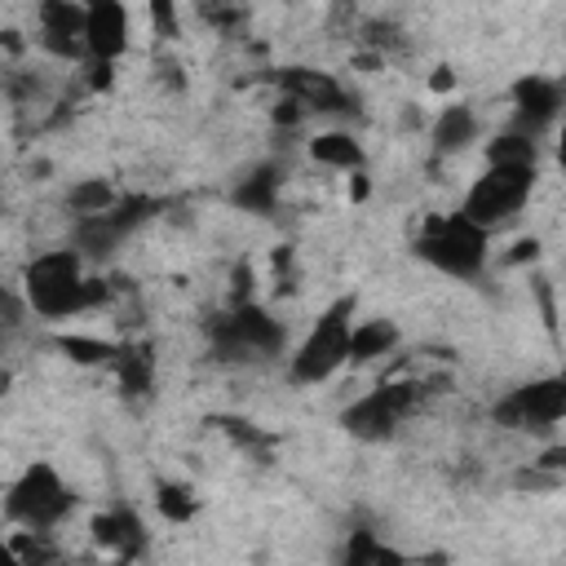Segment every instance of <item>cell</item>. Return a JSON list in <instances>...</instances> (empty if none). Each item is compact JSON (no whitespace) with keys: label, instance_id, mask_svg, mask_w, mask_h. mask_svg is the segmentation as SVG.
Masks as SVG:
<instances>
[{"label":"cell","instance_id":"6da1fadb","mask_svg":"<svg viewBox=\"0 0 566 566\" xmlns=\"http://www.w3.org/2000/svg\"><path fill=\"white\" fill-rule=\"evenodd\" d=\"M18 287H22L27 305H31V318H44V323H66V318L93 314V310L111 305V296H115V283L111 279H93L88 261H84V252L75 243L35 252L22 265Z\"/></svg>","mask_w":566,"mask_h":566},{"label":"cell","instance_id":"7a4b0ae2","mask_svg":"<svg viewBox=\"0 0 566 566\" xmlns=\"http://www.w3.org/2000/svg\"><path fill=\"white\" fill-rule=\"evenodd\" d=\"M208 336V354L226 367H248V363H270L283 354L287 345V327L283 318H274L256 296L243 305H226L221 314H212L203 323Z\"/></svg>","mask_w":566,"mask_h":566},{"label":"cell","instance_id":"3957f363","mask_svg":"<svg viewBox=\"0 0 566 566\" xmlns=\"http://www.w3.org/2000/svg\"><path fill=\"white\" fill-rule=\"evenodd\" d=\"M411 256L424 261L429 270L460 279V283H478L486 261H491V230L473 226L460 208L455 212H438L424 217L420 234L411 239Z\"/></svg>","mask_w":566,"mask_h":566},{"label":"cell","instance_id":"277c9868","mask_svg":"<svg viewBox=\"0 0 566 566\" xmlns=\"http://www.w3.org/2000/svg\"><path fill=\"white\" fill-rule=\"evenodd\" d=\"M354 296H336L327 310H318V318L310 323V332L296 340V349L287 354V380L296 389H314L323 380H332L340 367H349V336H354Z\"/></svg>","mask_w":566,"mask_h":566},{"label":"cell","instance_id":"5b68a950","mask_svg":"<svg viewBox=\"0 0 566 566\" xmlns=\"http://www.w3.org/2000/svg\"><path fill=\"white\" fill-rule=\"evenodd\" d=\"M535 177H539V164H486L469 181V190L460 199V212L473 226L495 234V230H504L522 217V208L535 195Z\"/></svg>","mask_w":566,"mask_h":566},{"label":"cell","instance_id":"8992f818","mask_svg":"<svg viewBox=\"0 0 566 566\" xmlns=\"http://www.w3.org/2000/svg\"><path fill=\"white\" fill-rule=\"evenodd\" d=\"M429 398V385L424 380H380L376 389L358 394L345 411H340V429L358 442H389Z\"/></svg>","mask_w":566,"mask_h":566},{"label":"cell","instance_id":"52a82bcc","mask_svg":"<svg viewBox=\"0 0 566 566\" xmlns=\"http://www.w3.org/2000/svg\"><path fill=\"white\" fill-rule=\"evenodd\" d=\"M75 513V491L62 482V473L49 460H31L9 486H4V522L31 526V531H57Z\"/></svg>","mask_w":566,"mask_h":566},{"label":"cell","instance_id":"ba28073f","mask_svg":"<svg viewBox=\"0 0 566 566\" xmlns=\"http://www.w3.org/2000/svg\"><path fill=\"white\" fill-rule=\"evenodd\" d=\"M491 424L495 429H513V433L548 438L557 424H566V371L535 376V380L509 389L504 398H495Z\"/></svg>","mask_w":566,"mask_h":566},{"label":"cell","instance_id":"9c48e42d","mask_svg":"<svg viewBox=\"0 0 566 566\" xmlns=\"http://www.w3.org/2000/svg\"><path fill=\"white\" fill-rule=\"evenodd\" d=\"M562 115H566V80L562 75L531 71V75L513 80V88H509V128L544 137L562 124Z\"/></svg>","mask_w":566,"mask_h":566},{"label":"cell","instance_id":"30bf717a","mask_svg":"<svg viewBox=\"0 0 566 566\" xmlns=\"http://www.w3.org/2000/svg\"><path fill=\"white\" fill-rule=\"evenodd\" d=\"M270 84L287 97H296L310 115H349L354 111V97L345 93V84L332 71H318V66H301V62L279 66L270 75Z\"/></svg>","mask_w":566,"mask_h":566},{"label":"cell","instance_id":"8fae6325","mask_svg":"<svg viewBox=\"0 0 566 566\" xmlns=\"http://www.w3.org/2000/svg\"><path fill=\"white\" fill-rule=\"evenodd\" d=\"M84 44L88 57L119 62L133 49V18L124 0H84Z\"/></svg>","mask_w":566,"mask_h":566},{"label":"cell","instance_id":"7c38bea8","mask_svg":"<svg viewBox=\"0 0 566 566\" xmlns=\"http://www.w3.org/2000/svg\"><path fill=\"white\" fill-rule=\"evenodd\" d=\"M88 539L106 553V557H119V562H133L146 553V522L133 504H111V509H97L88 517Z\"/></svg>","mask_w":566,"mask_h":566},{"label":"cell","instance_id":"4fadbf2b","mask_svg":"<svg viewBox=\"0 0 566 566\" xmlns=\"http://www.w3.org/2000/svg\"><path fill=\"white\" fill-rule=\"evenodd\" d=\"M478 142H482V115L469 102H447L429 124V155L433 159H455Z\"/></svg>","mask_w":566,"mask_h":566},{"label":"cell","instance_id":"5bb4252c","mask_svg":"<svg viewBox=\"0 0 566 566\" xmlns=\"http://www.w3.org/2000/svg\"><path fill=\"white\" fill-rule=\"evenodd\" d=\"M279 195H283V164H279V159H265V164L248 168V172L230 186V203H234L239 212H252V217H274Z\"/></svg>","mask_w":566,"mask_h":566},{"label":"cell","instance_id":"9a60e30c","mask_svg":"<svg viewBox=\"0 0 566 566\" xmlns=\"http://www.w3.org/2000/svg\"><path fill=\"white\" fill-rule=\"evenodd\" d=\"M305 150L318 168H332V172H363L367 168V150H363L358 133H349V128H318L305 142Z\"/></svg>","mask_w":566,"mask_h":566},{"label":"cell","instance_id":"2e32d148","mask_svg":"<svg viewBox=\"0 0 566 566\" xmlns=\"http://www.w3.org/2000/svg\"><path fill=\"white\" fill-rule=\"evenodd\" d=\"M111 376H115L124 398H150V389H155V349H150V340H124Z\"/></svg>","mask_w":566,"mask_h":566},{"label":"cell","instance_id":"e0dca14e","mask_svg":"<svg viewBox=\"0 0 566 566\" xmlns=\"http://www.w3.org/2000/svg\"><path fill=\"white\" fill-rule=\"evenodd\" d=\"M402 345V332L394 318H363L354 323V336H349V367H367L376 358H389L394 349Z\"/></svg>","mask_w":566,"mask_h":566},{"label":"cell","instance_id":"ac0fdd59","mask_svg":"<svg viewBox=\"0 0 566 566\" xmlns=\"http://www.w3.org/2000/svg\"><path fill=\"white\" fill-rule=\"evenodd\" d=\"M53 345L75 363V367H115V358H119V349H124V340H111V336H88V332H62V336H53Z\"/></svg>","mask_w":566,"mask_h":566},{"label":"cell","instance_id":"d6986e66","mask_svg":"<svg viewBox=\"0 0 566 566\" xmlns=\"http://www.w3.org/2000/svg\"><path fill=\"white\" fill-rule=\"evenodd\" d=\"M119 199H124V195H119L115 181H106V177H80V181H71V190H66V212H71V221H80V217L111 212Z\"/></svg>","mask_w":566,"mask_h":566},{"label":"cell","instance_id":"ffe728a7","mask_svg":"<svg viewBox=\"0 0 566 566\" xmlns=\"http://www.w3.org/2000/svg\"><path fill=\"white\" fill-rule=\"evenodd\" d=\"M155 509H159V517H164L168 526H186V522H195V513H199V495H195L190 482L159 478V482H155Z\"/></svg>","mask_w":566,"mask_h":566},{"label":"cell","instance_id":"44dd1931","mask_svg":"<svg viewBox=\"0 0 566 566\" xmlns=\"http://www.w3.org/2000/svg\"><path fill=\"white\" fill-rule=\"evenodd\" d=\"M40 35H84V0H35Z\"/></svg>","mask_w":566,"mask_h":566},{"label":"cell","instance_id":"7402d4cb","mask_svg":"<svg viewBox=\"0 0 566 566\" xmlns=\"http://www.w3.org/2000/svg\"><path fill=\"white\" fill-rule=\"evenodd\" d=\"M482 159L486 164H539V137L504 128L491 142H482Z\"/></svg>","mask_w":566,"mask_h":566},{"label":"cell","instance_id":"603a6c76","mask_svg":"<svg viewBox=\"0 0 566 566\" xmlns=\"http://www.w3.org/2000/svg\"><path fill=\"white\" fill-rule=\"evenodd\" d=\"M340 562H349V566H385V562H407V553H398V548H389L385 539H376V531H367V526H354L349 535H345V544H340Z\"/></svg>","mask_w":566,"mask_h":566},{"label":"cell","instance_id":"cb8c5ba5","mask_svg":"<svg viewBox=\"0 0 566 566\" xmlns=\"http://www.w3.org/2000/svg\"><path fill=\"white\" fill-rule=\"evenodd\" d=\"M53 535H57V531H31V526H13L4 544H9V553H13V557H22L27 566H40V562H57V557H62V548L53 544Z\"/></svg>","mask_w":566,"mask_h":566},{"label":"cell","instance_id":"d4e9b609","mask_svg":"<svg viewBox=\"0 0 566 566\" xmlns=\"http://www.w3.org/2000/svg\"><path fill=\"white\" fill-rule=\"evenodd\" d=\"M146 13H150V31L155 40L172 44L181 35V13H177V0H146Z\"/></svg>","mask_w":566,"mask_h":566},{"label":"cell","instance_id":"484cf974","mask_svg":"<svg viewBox=\"0 0 566 566\" xmlns=\"http://www.w3.org/2000/svg\"><path fill=\"white\" fill-rule=\"evenodd\" d=\"M270 119L279 124V128H301L305 119H310V111L296 102V97H287V93H279L274 97V106H270Z\"/></svg>","mask_w":566,"mask_h":566},{"label":"cell","instance_id":"4316f807","mask_svg":"<svg viewBox=\"0 0 566 566\" xmlns=\"http://www.w3.org/2000/svg\"><path fill=\"white\" fill-rule=\"evenodd\" d=\"M111 84H115V62L88 57V62H84V88H88V93H106Z\"/></svg>","mask_w":566,"mask_h":566},{"label":"cell","instance_id":"83f0119b","mask_svg":"<svg viewBox=\"0 0 566 566\" xmlns=\"http://www.w3.org/2000/svg\"><path fill=\"white\" fill-rule=\"evenodd\" d=\"M535 464L548 469V473H557V478H566V442H548V447H539V451H535Z\"/></svg>","mask_w":566,"mask_h":566},{"label":"cell","instance_id":"f1b7e54d","mask_svg":"<svg viewBox=\"0 0 566 566\" xmlns=\"http://www.w3.org/2000/svg\"><path fill=\"white\" fill-rule=\"evenodd\" d=\"M535 256H539V239H517L513 252H504L509 265H522V261H535Z\"/></svg>","mask_w":566,"mask_h":566},{"label":"cell","instance_id":"f546056e","mask_svg":"<svg viewBox=\"0 0 566 566\" xmlns=\"http://www.w3.org/2000/svg\"><path fill=\"white\" fill-rule=\"evenodd\" d=\"M367 195H371V177H367V168H363V172H349V199L363 203Z\"/></svg>","mask_w":566,"mask_h":566},{"label":"cell","instance_id":"4dcf8cb0","mask_svg":"<svg viewBox=\"0 0 566 566\" xmlns=\"http://www.w3.org/2000/svg\"><path fill=\"white\" fill-rule=\"evenodd\" d=\"M429 88H433V93H451V88H455V75H451V66H438V71L429 75Z\"/></svg>","mask_w":566,"mask_h":566},{"label":"cell","instance_id":"1f68e13d","mask_svg":"<svg viewBox=\"0 0 566 566\" xmlns=\"http://www.w3.org/2000/svg\"><path fill=\"white\" fill-rule=\"evenodd\" d=\"M553 159H557V168L566 172V115H562V124H557V142H553Z\"/></svg>","mask_w":566,"mask_h":566}]
</instances>
